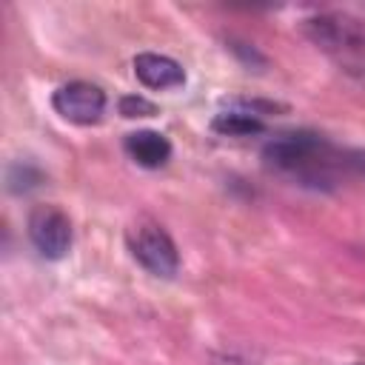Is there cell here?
Instances as JSON below:
<instances>
[{
  "instance_id": "obj_2",
  "label": "cell",
  "mask_w": 365,
  "mask_h": 365,
  "mask_svg": "<svg viewBox=\"0 0 365 365\" xmlns=\"http://www.w3.org/2000/svg\"><path fill=\"white\" fill-rule=\"evenodd\" d=\"M128 248H131L134 259L157 277H174L180 268V254H177L171 237L157 222H148V220L134 222L128 228Z\"/></svg>"
},
{
  "instance_id": "obj_3",
  "label": "cell",
  "mask_w": 365,
  "mask_h": 365,
  "mask_svg": "<svg viewBox=\"0 0 365 365\" xmlns=\"http://www.w3.org/2000/svg\"><path fill=\"white\" fill-rule=\"evenodd\" d=\"M29 237L43 257L60 259L71 248V220L57 205H34L29 214Z\"/></svg>"
},
{
  "instance_id": "obj_1",
  "label": "cell",
  "mask_w": 365,
  "mask_h": 365,
  "mask_svg": "<svg viewBox=\"0 0 365 365\" xmlns=\"http://www.w3.org/2000/svg\"><path fill=\"white\" fill-rule=\"evenodd\" d=\"M268 165L308 182V185H328L334 182L336 171L342 168V157L317 134L291 131L279 134L265 145Z\"/></svg>"
},
{
  "instance_id": "obj_5",
  "label": "cell",
  "mask_w": 365,
  "mask_h": 365,
  "mask_svg": "<svg viewBox=\"0 0 365 365\" xmlns=\"http://www.w3.org/2000/svg\"><path fill=\"white\" fill-rule=\"evenodd\" d=\"M51 106L63 120L77 123V125H91L106 111V94H103V88L77 80V83L60 86L51 97Z\"/></svg>"
},
{
  "instance_id": "obj_7",
  "label": "cell",
  "mask_w": 365,
  "mask_h": 365,
  "mask_svg": "<svg viewBox=\"0 0 365 365\" xmlns=\"http://www.w3.org/2000/svg\"><path fill=\"white\" fill-rule=\"evenodd\" d=\"M125 151H128L140 165H145V168H160V165H165L168 157H171V143H168L160 131L145 128V131H134V134L125 137Z\"/></svg>"
},
{
  "instance_id": "obj_8",
  "label": "cell",
  "mask_w": 365,
  "mask_h": 365,
  "mask_svg": "<svg viewBox=\"0 0 365 365\" xmlns=\"http://www.w3.org/2000/svg\"><path fill=\"white\" fill-rule=\"evenodd\" d=\"M211 128L222 137H251L262 131V123L248 111H222L214 117Z\"/></svg>"
},
{
  "instance_id": "obj_9",
  "label": "cell",
  "mask_w": 365,
  "mask_h": 365,
  "mask_svg": "<svg viewBox=\"0 0 365 365\" xmlns=\"http://www.w3.org/2000/svg\"><path fill=\"white\" fill-rule=\"evenodd\" d=\"M120 114H123V117H128V120H134V117H151V114H157V106H154V103H148L145 97L128 94V97H123V100H120Z\"/></svg>"
},
{
  "instance_id": "obj_4",
  "label": "cell",
  "mask_w": 365,
  "mask_h": 365,
  "mask_svg": "<svg viewBox=\"0 0 365 365\" xmlns=\"http://www.w3.org/2000/svg\"><path fill=\"white\" fill-rule=\"evenodd\" d=\"M305 29L311 34L314 43H319L328 51L336 54H359L365 51V29L359 26V20L345 17V14H319L305 20Z\"/></svg>"
},
{
  "instance_id": "obj_6",
  "label": "cell",
  "mask_w": 365,
  "mask_h": 365,
  "mask_svg": "<svg viewBox=\"0 0 365 365\" xmlns=\"http://www.w3.org/2000/svg\"><path fill=\"white\" fill-rule=\"evenodd\" d=\"M134 74L143 86L148 88H177L185 83V71L177 60L165 57V54H154V51H143L134 57Z\"/></svg>"
},
{
  "instance_id": "obj_10",
  "label": "cell",
  "mask_w": 365,
  "mask_h": 365,
  "mask_svg": "<svg viewBox=\"0 0 365 365\" xmlns=\"http://www.w3.org/2000/svg\"><path fill=\"white\" fill-rule=\"evenodd\" d=\"M37 180H40V174L31 171L29 165H11V171H9V188L11 191H29L31 185H37Z\"/></svg>"
}]
</instances>
